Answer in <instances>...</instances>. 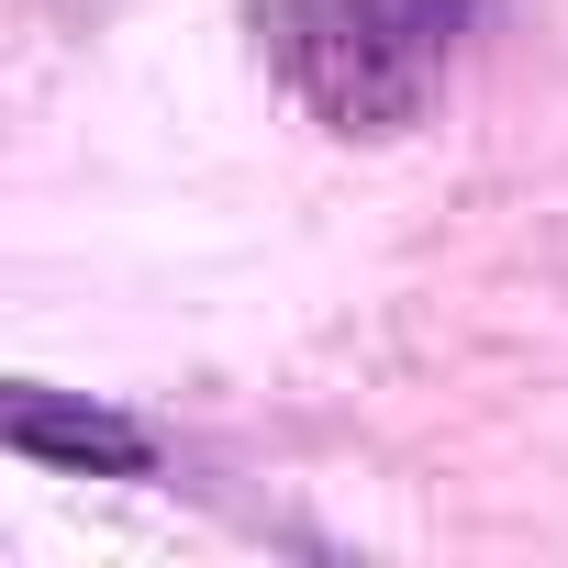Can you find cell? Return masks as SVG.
Masks as SVG:
<instances>
[{"label": "cell", "mask_w": 568, "mask_h": 568, "mask_svg": "<svg viewBox=\"0 0 568 568\" xmlns=\"http://www.w3.org/2000/svg\"><path fill=\"white\" fill-rule=\"evenodd\" d=\"M468 23H479V0H267L256 45L324 134L379 145V134L424 123L435 79L468 45Z\"/></svg>", "instance_id": "6da1fadb"}, {"label": "cell", "mask_w": 568, "mask_h": 568, "mask_svg": "<svg viewBox=\"0 0 568 568\" xmlns=\"http://www.w3.org/2000/svg\"><path fill=\"white\" fill-rule=\"evenodd\" d=\"M0 435H12V457L34 468H68V479H156V435L112 402H79V390H12L0 402Z\"/></svg>", "instance_id": "7a4b0ae2"}]
</instances>
